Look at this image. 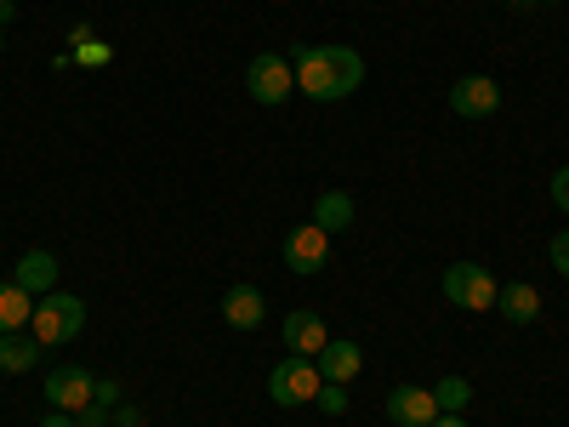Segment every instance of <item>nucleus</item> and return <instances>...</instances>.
Returning a JSON list of instances; mask_svg holds the SVG:
<instances>
[{"instance_id":"obj_1","label":"nucleus","mask_w":569,"mask_h":427,"mask_svg":"<svg viewBox=\"0 0 569 427\" xmlns=\"http://www.w3.org/2000/svg\"><path fill=\"white\" fill-rule=\"evenodd\" d=\"M291 69H297V91L313 103H342L365 80V58L353 46H291Z\"/></svg>"},{"instance_id":"obj_2","label":"nucleus","mask_w":569,"mask_h":427,"mask_svg":"<svg viewBox=\"0 0 569 427\" xmlns=\"http://www.w3.org/2000/svg\"><path fill=\"white\" fill-rule=\"evenodd\" d=\"M29 330L40 337V348H63V342H74L86 330V302L74 291H46V297H34Z\"/></svg>"},{"instance_id":"obj_3","label":"nucleus","mask_w":569,"mask_h":427,"mask_svg":"<svg viewBox=\"0 0 569 427\" xmlns=\"http://www.w3.org/2000/svg\"><path fill=\"white\" fill-rule=\"evenodd\" d=\"M325 388V376H319V365L308 359V354H284L279 365H273V376H268V394H273V405L279 410H297V405H313V394Z\"/></svg>"},{"instance_id":"obj_4","label":"nucleus","mask_w":569,"mask_h":427,"mask_svg":"<svg viewBox=\"0 0 569 427\" xmlns=\"http://www.w3.org/2000/svg\"><path fill=\"white\" fill-rule=\"evenodd\" d=\"M496 291H501V285L490 279L485 262H450L445 268V297L456 308H467V314H490L496 308Z\"/></svg>"},{"instance_id":"obj_5","label":"nucleus","mask_w":569,"mask_h":427,"mask_svg":"<svg viewBox=\"0 0 569 427\" xmlns=\"http://www.w3.org/2000/svg\"><path fill=\"white\" fill-rule=\"evenodd\" d=\"M246 91H251L262 109H279V103L297 91V69H291V58H284V52H257L251 69H246Z\"/></svg>"},{"instance_id":"obj_6","label":"nucleus","mask_w":569,"mask_h":427,"mask_svg":"<svg viewBox=\"0 0 569 427\" xmlns=\"http://www.w3.org/2000/svg\"><path fill=\"white\" fill-rule=\"evenodd\" d=\"M325 262H330V234L313 217L284 234V268H291V274H319Z\"/></svg>"},{"instance_id":"obj_7","label":"nucleus","mask_w":569,"mask_h":427,"mask_svg":"<svg viewBox=\"0 0 569 427\" xmlns=\"http://www.w3.org/2000/svg\"><path fill=\"white\" fill-rule=\"evenodd\" d=\"M46 399H52V410L80 416L91 399H98V383H91V370H80V365H58L52 376H46Z\"/></svg>"},{"instance_id":"obj_8","label":"nucleus","mask_w":569,"mask_h":427,"mask_svg":"<svg viewBox=\"0 0 569 427\" xmlns=\"http://www.w3.org/2000/svg\"><path fill=\"white\" fill-rule=\"evenodd\" d=\"M450 109H456L461 120H490V115L501 109V86H496L490 75H461V80L450 86Z\"/></svg>"},{"instance_id":"obj_9","label":"nucleus","mask_w":569,"mask_h":427,"mask_svg":"<svg viewBox=\"0 0 569 427\" xmlns=\"http://www.w3.org/2000/svg\"><path fill=\"white\" fill-rule=\"evenodd\" d=\"M382 410H388V421L393 427H433V416H439V399H433V388H393L388 399H382Z\"/></svg>"},{"instance_id":"obj_10","label":"nucleus","mask_w":569,"mask_h":427,"mask_svg":"<svg viewBox=\"0 0 569 427\" xmlns=\"http://www.w3.org/2000/svg\"><path fill=\"white\" fill-rule=\"evenodd\" d=\"M313 365H319V376L325 383H353V376L365 370V354H359V342H348V337H330L319 354H313Z\"/></svg>"},{"instance_id":"obj_11","label":"nucleus","mask_w":569,"mask_h":427,"mask_svg":"<svg viewBox=\"0 0 569 427\" xmlns=\"http://www.w3.org/2000/svg\"><path fill=\"white\" fill-rule=\"evenodd\" d=\"M330 342V330H325V319L313 314V308H297V314H284V354H319Z\"/></svg>"},{"instance_id":"obj_12","label":"nucleus","mask_w":569,"mask_h":427,"mask_svg":"<svg viewBox=\"0 0 569 427\" xmlns=\"http://www.w3.org/2000/svg\"><path fill=\"white\" fill-rule=\"evenodd\" d=\"M496 314L507 325H536L541 319V291H536L530 279H512V285H501V291H496Z\"/></svg>"},{"instance_id":"obj_13","label":"nucleus","mask_w":569,"mask_h":427,"mask_svg":"<svg viewBox=\"0 0 569 427\" xmlns=\"http://www.w3.org/2000/svg\"><path fill=\"white\" fill-rule=\"evenodd\" d=\"M12 285H23L29 297H46V291H58V257L52 251H23L18 268H12Z\"/></svg>"},{"instance_id":"obj_14","label":"nucleus","mask_w":569,"mask_h":427,"mask_svg":"<svg viewBox=\"0 0 569 427\" xmlns=\"http://www.w3.org/2000/svg\"><path fill=\"white\" fill-rule=\"evenodd\" d=\"M40 337L34 330H0V370L7 376H23V370H34L40 365Z\"/></svg>"},{"instance_id":"obj_15","label":"nucleus","mask_w":569,"mask_h":427,"mask_svg":"<svg viewBox=\"0 0 569 427\" xmlns=\"http://www.w3.org/2000/svg\"><path fill=\"white\" fill-rule=\"evenodd\" d=\"M222 319H228L233 330H257V325L268 319V302H262L257 285H233V291L222 297Z\"/></svg>"},{"instance_id":"obj_16","label":"nucleus","mask_w":569,"mask_h":427,"mask_svg":"<svg viewBox=\"0 0 569 427\" xmlns=\"http://www.w3.org/2000/svg\"><path fill=\"white\" fill-rule=\"evenodd\" d=\"M313 222H319L325 234L353 228V195H348V188H325V195L313 200Z\"/></svg>"},{"instance_id":"obj_17","label":"nucleus","mask_w":569,"mask_h":427,"mask_svg":"<svg viewBox=\"0 0 569 427\" xmlns=\"http://www.w3.org/2000/svg\"><path fill=\"white\" fill-rule=\"evenodd\" d=\"M34 319V297L23 291V285H0V330H23Z\"/></svg>"},{"instance_id":"obj_18","label":"nucleus","mask_w":569,"mask_h":427,"mask_svg":"<svg viewBox=\"0 0 569 427\" xmlns=\"http://www.w3.org/2000/svg\"><path fill=\"white\" fill-rule=\"evenodd\" d=\"M433 399H439L445 416H467V405H472V383H467V376H445V383L433 388Z\"/></svg>"},{"instance_id":"obj_19","label":"nucleus","mask_w":569,"mask_h":427,"mask_svg":"<svg viewBox=\"0 0 569 427\" xmlns=\"http://www.w3.org/2000/svg\"><path fill=\"white\" fill-rule=\"evenodd\" d=\"M313 405H319L325 416H348V405H353V399H348V388H342V383H325V388L313 394Z\"/></svg>"},{"instance_id":"obj_20","label":"nucleus","mask_w":569,"mask_h":427,"mask_svg":"<svg viewBox=\"0 0 569 427\" xmlns=\"http://www.w3.org/2000/svg\"><path fill=\"white\" fill-rule=\"evenodd\" d=\"M547 195H552V206H558V211H569V166H558V171H552Z\"/></svg>"},{"instance_id":"obj_21","label":"nucleus","mask_w":569,"mask_h":427,"mask_svg":"<svg viewBox=\"0 0 569 427\" xmlns=\"http://www.w3.org/2000/svg\"><path fill=\"white\" fill-rule=\"evenodd\" d=\"M547 257H552V268L569 279V228L563 234H552V246H547Z\"/></svg>"},{"instance_id":"obj_22","label":"nucleus","mask_w":569,"mask_h":427,"mask_svg":"<svg viewBox=\"0 0 569 427\" xmlns=\"http://www.w3.org/2000/svg\"><path fill=\"white\" fill-rule=\"evenodd\" d=\"M80 52V63H109V46H98V40H86V46H74Z\"/></svg>"},{"instance_id":"obj_23","label":"nucleus","mask_w":569,"mask_h":427,"mask_svg":"<svg viewBox=\"0 0 569 427\" xmlns=\"http://www.w3.org/2000/svg\"><path fill=\"white\" fill-rule=\"evenodd\" d=\"M103 410H109L103 399H91V405L80 410V427H103Z\"/></svg>"},{"instance_id":"obj_24","label":"nucleus","mask_w":569,"mask_h":427,"mask_svg":"<svg viewBox=\"0 0 569 427\" xmlns=\"http://www.w3.org/2000/svg\"><path fill=\"white\" fill-rule=\"evenodd\" d=\"M40 427H80V416H69V410H52V416H46Z\"/></svg>"},{"instance_id":"obj_25","label":"nucleus","mask_w":569,"mask_h":427,"mask_svg":"<svg viewBox=\"0 0 569 427\" xmlns=\"http://www.w3.org/2000/svg\"><path fill=\"white\" fill-rule=\"evenodd\" d=\"M114 421H120V427H142V410H131V405H126V410H120Z\"/></svg>"},{"instance_id":"obj_26","label":"nucleus","mask_w":569,"mask_h":427,"mask_svg":"<svg viewBox=\"0 0 569 427\" xmlns=\"http://www.w3.org/2000/svg\"><path fill=\"white\" fill-rule=\"evenodd\" d=\"M433 427H467V416H445V410H439V416H433Z\"/></svg>"},{"instance_id":"obj_27","label":"nucleus","mask_w":569,"mask_h":427,"mask_svg":"<svg viewBox=\"0 0 569 427\" xmlns=\"http://www.w3.org/2000/svg\"><path fill=\"white\" fill-rule=\"evenodd\" d=\"M12 18H18V7H12V0H0V29H7Z\"/></svg>"},{"instance_id":"obj_28","label":"nucleus","mask_w":569,"mask_h":427,"mask_svg":"<svg viewBox=\"0 0 569 427\" xmlns=\"http://www.w3.org/2000/svg\"><path fill=\"white\" fill-rule=\"evenodd\" d=\"M507 7H512V12H525V7H536V0H507Z\"/></svg>"},{"instance_id":"obj_29","label":"nucleus","mask_w":569,"mask_h":427,"mask_svg":"<svg viewBox=\"0 0 569 427\" xmlns=\"http://www.w3.org/2000/svg\"><path fill=\"white\" fill-rule=\"evenodd\" d=\"M0 52H7V29H0Z\"/></svg>"},{"instance_id":"obj_30","label":"nucleus","mask_w":569,"mask_h":427,"mask_svg":"<svg viewBox=\"0 0 569 427\" xmlns=\"http://www.w3.org/2000/svg\"><path fill=\"white\" fill-rule=\"evenodd\" d=\"M547 7H552V0H547Z\"/></svg>"}]
</instances>
